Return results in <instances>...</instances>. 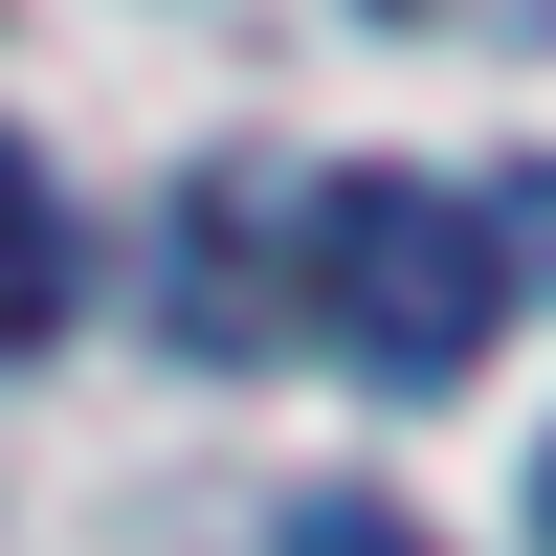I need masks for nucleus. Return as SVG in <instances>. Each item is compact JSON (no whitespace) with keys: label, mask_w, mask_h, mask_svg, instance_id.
<instances>
[{"label":"nucleus","mask_w":556,"mask_h":556,"mask_svg":"<svg viewBox=\"0 0 556 556\" xmlns=\"http://www.w3.org/2000/svg\"><path fill=\"white\" fill-rule=\"evenodd\" d=\"M513 267H534V223L468 201V178H334V201L290 223L312 334L379 356V401H445V379H468V356L513 334Z\"/></svg>","instance_id":"1"},{"label":"nucleus","mask_w":556,"mask_h":556,"mask_svg":"<svg viewBox=\"0 0 556 556\" xmlns=\"http://www.w3.org/2000/svg\"><path fill=\"white\" fill-rule=\"evenodd\" d=\"M67 334V201H45V156L0 134V356H45Z\"/></svg>","instance_id":"2"},{"label":"nucleus","mask_w":556,"mask_h":556,"mask_svg":"<svg viewBox=\"0 0 556 556\" xmlns=\"http://www.w3.org/2000/svg\"><path fill=\"white\" fill-rule=\"evenodd\" d=\"M290 556H424V534H401L379 490H312V513H290Z\"/></svg>","instance_id":"3"}]
</instances>
